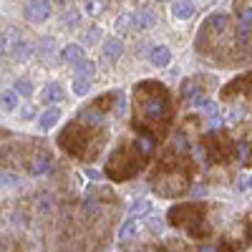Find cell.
Returning a JSON list of instances; mask_svg holds the SVG:
<instances>
[{
    "instance_id": "1",
    "label": "cell",
    "mask_w": 252,
    "mask_h": 252,
    "mask_svg": "<svg viewBox=\"0 0 252 252\" xmlns=\"http://www.w3.org/2000/svg\"><path fill=\"white\" fill-rule=\"evenodd\" d=\"M141 116L146 121H166V116H169V101H166L161 89H157L152 96H141Z\"/></svg>"
},
{
    "instance_id": "2",
    "label": "cell",
    "mask_w": 252,
    "mask_h": 252,
    "mask_svg": "<svg viewBox=\"0 0 252 252\" xmlns=\"http://www.w3.org/2000/svg\"><path fill=\"white\" fill-rule=\"evenodd\" d=\"M23 15L28 23H46L51 18V3L48 0H28L23 5Z\"/></svg>"
},
{
    "instance_id": "3",
    "label": "cell",
    "mask_w": 252,
    "mask_h": 252,
    "mask_svg": "<svg viewBox=\"0 0 252 252\" xmlns=\"http://www.w3.org/2000/svg\"><path fill=\"white\" fill-rule=\"evenodd\" d=\"M131 23H134V28L149 31V28H154V26H157V15H154L149 8H141V10H136V13L131 15Z\"/></svg>"
},
{
    "instance_id": "4",
    "label": "cell",
    "mask_w": 252,
    "mask_h": 252,
    "mask_svg": "<svg viewBox=\"0 0 252 252\" xmlns=\"http://www.w3.org/2000/svg\"><path fill=\"white\" fill-rule=\"evenodd\" d=\"M48 169H51V154H48V152L35 154L33 161H31V166H28V172H31L33 177H43Z\"/></svg>"
},
{
    "instance_id": "5",
    "label": "cell",
    "mask_w": 252,
    "mask_h": 252,
    "mask_svg": "<svg viewBox=\"0 0 252 252\" xmlns=\"http://www.w3.org/2000/svg\"><path fill=\"white\" fill-rule=\"evenodd\" d=\"M103 56H106V61H111V63H114V61H119V58L124 56V40H121V38H116V35H114V38H109L106 43H103Z\"/></svg>"
},
{
    "instance_id": "6",
    "label": "cell",
    "mask_w": 252,
    "mask_h": 252,
    "mask_svg": "<svg viewBox=\"0 0 252 252\" xmlns=\"http://www.w3.org/2000/svg\"><path fill=\"white\" fill-rule=\"evenodd\" d=\"M149 61H152V66L164 68V66H169V61H172V51L166 48V46H157V48H152Z\"/></svg>"
},
{
    "instance_id": "7",
    "label": "cell",
    "mask_w": 252,
    "mask_h": 252,
    "mask_svg": "<svg viewBox=\"0 0 252 252\" xmlns=\"http://www.w3.org/2000/svg\"><path fill=\"white\" fill-rule=\"evenodd\" d=\"M227 15L224 13H215V15H209L207 18V23L202 26V33H207V31H215V33H220V31H224V26H227Z\"/></svg>"
},
{
    "instance_id": "8",
    "label": "cell",
    "mask_w": 252,
    "mask_h": 252,
    "mask_svg": "<svg viewBox=\"0 0 252 252\" xmlns=\"http://www.w3.org/2000/svg\"><path fill=\"white\" fill-rule=\"evenodd\" d=\"M194 13V5H192V0H177V3L172 5V15L179 18V20H189Z\"/></svg>"
},
{
    "instance_id": "9",
    "label": "cell",
    "mask_w": 252,
    "mask_h": 252,
    "mask_svg": "<svg viewBox=\"0 0 252 252\" xmlns=\"http://www.w3.org/2000/svg\"><path fill=\"white\" fill-rule=\"evenodd\" d=\"M61 98H63V91H61L58 83H48V86L40 91V101H43V103H56Z\"/></svg>"
},
{
    "instance_id": "10",
    "label": "cell",
    "mask_w": 252,
    "mask_h": 252,
    "mask_svg": "<svg viewBox=\"0 0 252 252\" xmlns=\"http://www.w3.org/2000/svg\"><path fill=\"white\" fill-rule=\"evenodd\" d=\"M61 58L66 63H78V61H83V48L76 46V43H68L66 48L61 51Z\"/></svg>"
},
{
    "instance_id": "11",
    "label": "cell",
    "mask_w": 252,
    "mask_h": 252,
    "mask_svg": "<svg viewBox=\"0 0 252 252\" xmlns=\"http://www.w3.org/2000/svg\"><path fill=\"white\" fill-rule=\"evenodd\" d=\"M136 229H139V222H136V217H131V220H126V222L121 224V229H119V240H121V242H126V240H131V237L136 235Z\"/></svg>"
},
{
    "instance_id": "12",
    "label": "cell",
    "mask_w": 252,
    "mask_h": 252,
    "mask_svg": "<svg viewBox=\"0 0 252 252\" xmlns=\"http://www.w3.org/2000/svg\"><path fill=\"white\" fill-rule=\"evenodd\" d=\"M58 119H61V111L58 109H48L43 116L38 119V124H40V129H53V126L58 124Z\"/></svg>"
},
{
    "instance_id": "13",
    "label": "cell",
    "mask_w": 252,
    "mask_h": 252,
    "mask_svg": "<svg viewBox=\"0 0 252 252\" xmlns=\"http://www.w3.org/2000/svg\"><path fill=\"white\" fill-rule=\"evenodd\" d=\"M0 106H3L5 111H15V106H18V94H15V91H3V94H0Z\"/></svg>"
},
{
    "instance_id": "14",
    "label": "cell",
    "mask_w": 252,
    "mask_h": 252,
    "mask_svg": "<svg viewBox=\"0 0 252 252\" xmlns=\"http://www.w3.org/2000/svg\"><path fill=\"white\" fill-rule=\"evenodd\" d=\"M96 71V63H91V61H78L76 63V76H81V78H91V73Z\"/></svg>"
},
{
    "instance_id": "15",
    "label": "cell",
    "mask_w": 252,
    "mask_h": 252,
    "mask_svg": "<svg viewBox=\"0 0 252 252\" xmlns=\"http://www.w3.org/2000/svg\"><path fill=\"white\" fill-rule=\"evenodd\" d=\"M31 53H33V46H31V43H23V40L13 43V56H15L18 61H26Z\"/></svg>"
},
{
    "instance_id": "16",
    "label": "cell",
    "mask_w": 252,
    "mask_h": 252,
    "mask_svg": "<svg viewBox=\"0 0 252 252\" xmlns=\"http://www.w3.org/2000/svg\"><path fill=\"white\" fill-rule=\"evenodd\" d=\"M89 89H91V78H81V76L73 78V94L76 96H86Z\"/></svg>"
},
{
    "instance_id": "17",
    "label": "cell",
    "mask_w": 252,
    "mask_h": 252,
    "mask_svg": "<svg viewBox=\"0 0 252 252\" xmlns=\"http://www.w3.org/2000/svg\"><path fill=\"white\" fill-rule=\"evenodd\" d=\"M13 91H15L18 96H31V94H33V83H31L28 78H18Z\"/></svg>"
},
{
    "instance_id": "18",
    "label": "cell",
    "mask_w": 252,
    "mask_h": 252,
    "mask_svg": "<svg viewBox=\"0 0 252 252\" xmlns=\"http://www.w3.org/2000/svg\"><path fill=\"white\" fill-rule=\"evenodd\" d=\"M103 8H106V0H86V13L89 15H101Z\"/></svg>"
},
{
    "instance_id": "19",
    "label": "cell",
    "mask_w": 252,
    "mask_h": 252,
    "mask_svg": "<svg viewBox=\"0 0 252 252\" xmlns=\"http://www.w3.org/2000/svg\"><path fill=\"white\" fill-rule=\"evenodd\" d=\"M96 40H101V28H98V26H91V28L86 31V35H83V43H86V46H94Z\"/></svg>"
},
{
    "instance_id": "20",
    "label": "cell",
    "mask_w": 252,
    "mask_h": 252,
    "mask_svg": "<svg viewBox=\"0 0 252 252\" xmlns=\"http://www.w3.org/2000/svg\"><path fill=\"white\" fill-rule=\"evenodd\" d=\"M149 209H152L149 202H136V204L131 207V215H134V217H141V215H149Z\"/></svg>"
},
{
    "instance_id": "21",
    "label": "cell",
    "mask_w": 252,
    "mask_h": 252,
    "mask_svg": "<svg viewBox=\"0 0 252 252\" xmlns=\"http://www.w3.org/2000/svg\"><path fill=\"white\" fill-rule=\"evenodd\" d=\"M240 26H242V28H250V26H252V8H245V10H242Z\"/></svg>"
},
{
    "instance_id": "22",
    "label": "cell",
    "mask_w": 252,
    "mask_h": 252,
    "mask_svg": "<svg viewBox=\"0 0 252 252\" xmlns=\"http://www.w3.org/2000/svg\"><path fill=\"white\" fill-rule=\"evenodd\" d=\"M149 227L154 229V232H159V229H161V220H157V217L152 215V217H149Z\"/></svg>"
},
{
    "instance_id": "23",
    "label": "cell",
    "mask_w": 252,
    "mask_h": 252,
    "mask_svg": "<svg viewBox=\"0 0 252 252\" xmlns=\"http://www.w3.org/2000/svg\"><path fill=\"white\" fill-rule=\"evenodd\" d=\"M66 23H68V26L78 23V13H68V18H66Z\"/></svg>"
},
{
    "instance_id": "24",
    "label": "cell",
    "mask_w": 252,
    "mask_h": 252,
    "mask_svg": "<svg viewBox=\"0 0 252 252\" xmlns=\"http://www.w3.org/2000/svg\"><path fill=\"white\" fill-rule=\"evenodd\" d=\"M3 51H5V35H0V56H3Z\"/></svg>"
},
{
    "instance_id": "25",
    "label": "cell",
    "mask_w": 252,
    "mask_h": 252,
    "mask_svg": "<svg viewBox=\"0 0 252 252\" xmlns=\"http://www.w3.org/2000/svg\"><path fill=\"white\" fill-rule=\"evenodd\" d=\"M23 119H33V109H23Z\"/></svg>"
},
{
    "instance_id": "26",
    "label": "cell",
    "mask_w": 252,
    "mask_h": 252,
    "mask_svg": "<svg viewBox=\"0 0 252 252\" xmlns=\"http://www.w3.org/2000/svg\"><path fill=\"white\" fill-rule=\"evenodd\" d=\"M58 3H68V0H58Z\"/></svg>"
},
{
    "instance_id": "27",
    "label": "cell",
    "mask_w": 252,
    "mask_h": 252,
    "mask_svg": "<svg viewBox=\"0 0 252 252\" xmlns=\"http://www.w3.org/2000/svg\"><path fill=\"white\" fill-rule=\"evenodd\" d=\"M157 3H161V0H157Z\"/></svg>"
}]
</instances>
